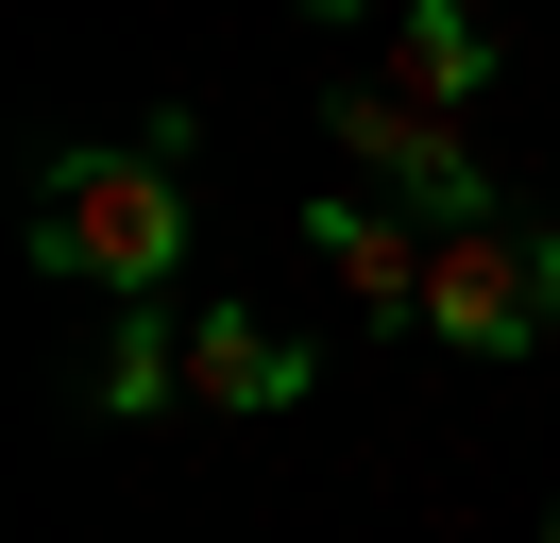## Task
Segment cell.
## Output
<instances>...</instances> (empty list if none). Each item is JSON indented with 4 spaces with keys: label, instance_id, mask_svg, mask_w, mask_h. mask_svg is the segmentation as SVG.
I'll return each instance as SVG.
<instances>
[{
    "label": "cell",
    "instance_id": "obj_2",
    "mask_svg": "<svg viewBox=\"0 0 560 543\" xmlns=\"http://www.w3.org/2000/svg\"><path fill=\"white\" fill-rule=\"evenodd\" d=\"M544 323H560V238H526L510 204H492V221H424V339L526 357Z\"/></svg>",
    "mask_w": 560,
    "mask_h": 543
},
{
    "label": "cell",
    "instance_id": "obj_8",
    "mask_svg": "<svg viewBox=\"0 0 560 543\" xmlns=\"http://www.w3.org/2000/svg\"><path fill=\"white\" fill-rule=\"evenodd\" d=\"M306 18H374V0H306Z\"/></svg>",
    "mask_w": 560,
    "mask_h": 543
},
{
    "label": "cell",
    "instance_id": "obj_9",
    "mask_svg": "<svg viewBox=\"0 0 560 543\" xmlns=\"http://www.w3.org/2000/svg\"><path fill=\"white\" fill-rule=\"evenodd\" d=\"M544 543H560V509H544Z\"/></svg>",
    "mask_w": 560,
    "mask_h": 543
},
{
    "label": "cell",
    "instance_id": "obj_4",
    "mask_svg": "<svg viewBox=\"0 0 560 543\" xmlns=\"http://www.w3.org/2000/svg\"><path fill=\"white\" fill-rule=\"evenodd\" d=\"M306 255L340 272V305L357 323H424V221H390V204H306Z\"/></svg>",
    "mask_w": 560,
    "mask_h": 543
},
{
    "label": "cell",
    "instance_id": "obj_3",
    "mask_svg": "<svg viewBox=\"0 0 560 543\" xmlns=\"http://www.w3.org/2000/svg\"><path fill=\"white\" fill-rule=\"evenodd\" d=\"M323 136H340L408 221H492V204H510L476 153H458V119H442V102H408V85H340V102H323Z\"/></svg>",
    "mask_w": 560,
    "mask_h": 543
},
{
    "label": "cell",
    "instance_id": "obj_7",
    "mask_svg": "<svg viewBox=\"0 0 560 543\" xmlns=\"http://www.w3.org/2000/svg\"><path fill=\"white\" fill-rule=\"evenodd\" d=\"M171 391H187V323H171V289H119V323H103V425H153Z\"/></svg>",
    "mask_w": 560,
    "mask_h": 543
},
{
    "label": "cell",
    "instance_id": "obj_5",
    "mask_svg": "<svg viewBox=\"0 0 560 543\" xmlns=\"http://www.w3.org/2000/svg\"><path fill=\"white\" fill-rule=\"evenodd\" d=\"M374 85H408V102L458 119V102L492 85V18H476V0H390V18H374Z\"/></svg>",
    "mask_w": 560,
    "mask_h": 543
},
{
    "label": "cell",
    "instance_id": "obj_6",
    "mask_svg": "<svg viewBox=\"0 0 560 543\" xmlns=\"http://www.w3.org/2000/svg\"><path fill=\"white\" fill-rule=\"evenodd\" d=\"M306 391V339H272V323H238V305H187V407H289Z\"/></svg>",
    "mask_w": 560,
    "mask_h": 543
},
{
    "label": "cell",
    "instance_id": "obj_1",
    "mask_svg": "<svg viewBox=\"0 0 560 543\" xmlns=\"http://www.w3.org/2000/svg\"><path fill=\"white\" fill-rule=\"evenodd\" d=\"M187 119H153L137 136V153H51L35 170V255L51 272H85V289H171V272H187Z\"/></svg>",
    "mask_w": 560,
    "mask_h": 543
}]
</instances>
